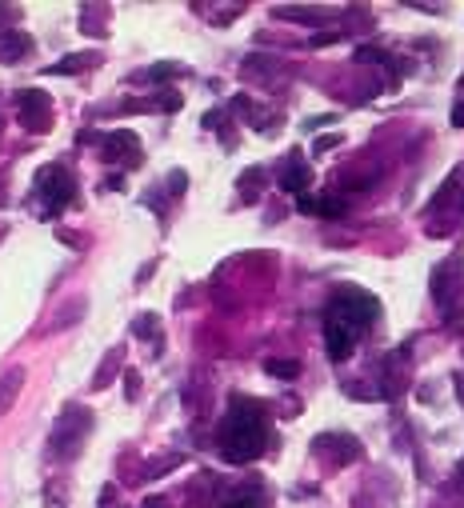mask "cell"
Instances as JSON below:
<instances>
[{
  "label": "cell",
  "mask_w": 464,
  "mask_h": 508,
  "mask_svg": "<svg viewBox=\"0 0 464 508\" xmlns=\"http://www.w3.org/2000/svg\"><path fill=\"white\" fill-rule=\"evenodd\" d=\"M181 64H172V61H164V64H152V68H144V81H168V76H181Z\"/></svg>",
  "instance_id": "cell-14"
},
{
  "label": "cell",
  "mask_w": 464,
  "mask_h": 508,
  "mask_svg": "<svg viewBox=\"0 0 464 508\" xmlns=\"http://www.w3.org/2000/svg\"><path fill=\"white\" fill-rule=\"evenodd\" d=\"M56 240H61V244H81V236H76V233H64V228H61V233H56Z\"/></svg>",
  "instance_id": "cell-23"
},
{
  "label": "cell",
  "mask_w": 464,
  "mask_h": 508,
  "mask_svg": "<svg viewBox=\"0 0 464 508\" xmlns=\"http://www.w3.org/2000/svg\"><path fill=\"white\" fill-rule=\"evenodd\" d=\"M221 457L228 464H248L264 452V417L261 405H232V412L221 425Z\"/></svg>",
  "instance_id": "cell-1"
},
{
  "label": "cell",
  "mask_w": 464,
  "mask_h": 508,
  "mask_svg": "<svg viewBox=\"0 0 464 508\" xmlns=\"http://www.w3.org/2000/svg\"><path fill=\"white\" fill-rule=\"evenodd\" d=\"M4 200H9V196H4V188H0V208H4Z\"/></svg>",
  "instance_id": "cell-25"
},
{
  "label": "cell",
  "mask_w": 464,
  "mask_h": 508,
  "mask_svg": "<svg viewBox=\"0 0 464 508\" xmlns=\"http://www.w3.org/2000/svg\"><path fill=\"white\" fill-rule=\"evenodd\" d=\"M356 61L376 64V61H388V52H380V49H356Z\"/></svg>",
  "instance_id": "cell-17"
},
{
  "label": "cell",
  "mask_w": 464,
  "mask_h": 508,
  "mask_svg": "<svg viewBox=\"0 0 464 508\" xmlns=\"http://www.w3.org/2000/svg\"><path fill=\"white\" fill-rule=\"evenodd\" d=\"M136 392H141V376H136V372H128V376H124V397H128V400H136Z\"/></svg>",
  "instance_id": "cell-19"
},
{
  "label": "cell",
  "mask_w": 464,
  "mask_h": 508,
  "mask_svg": "<svg viewBox=\"0 0 464 508\" xmlns=\"http://www.w3.org/2000/svg\"><path fill=\"white\" fill-rule=\"evenodd\" d=\"M144 508H164V500H156V497H152V500H144Z\"/></svg>",
  "instance_id": "cell-24"
},
{
  "label": "cell",
  "mask_w": 464,
  "mask_h": 508,
  "mask_svg": "<svg viewBox=\"0 0 464 508\" xmlns=\"http://www.w3.org/2000/svg\"><path fill=\"white\" fill-rule=\"evenodd\" d=\"M96 64H101L96 52H72L61 64H49V76H72V72H89V68H96Z\"/></svg>",
  "instance_id": "cell-9"
},
{
  "label": "cell",
  "mask_w": 464,
  "mask_h": 508,
  "mask_svg": "<svg viewBox=\"0 0 464 508\" xmlns=\"http://www.w3.org/2000/svg\"><path fill=\"white\" fill-rule=\"evenodd\" d=\"M21 388H24V368H9V372L0 376V417L4 412H12V405H16V397H21Z\"/></svg>",
  "instance_id": "cell-7"
},
{
  "label": "cell",
  "mask_w": 464,
  "mask_h": 508,
  "mask_svg": "<svg viewBox=\"0 0 464 508\" xmlns=\"http://www.w3.org/2000/svg\"><path fill=\"white\" fill-rule=\"evenodd\" d=\"M36 193L44 196V213L56 216L64 204H72V176L64 173L61 164H49L36 173Z\"/></svg>",
  "instance_id": "cell-3"
},
{
  "label": "cell",
  "mask_w": 464,
  "mask_h": 508,
  "mask_svg": "<svg viewBox=\"0 0 464 508\" xmlns=\"http://www.w3.org/2000/svg\"><path fill=\"white\" fill-rule=\"evenodd\" d=\"M16 112H21V124L29 128V133H49V128H52V101H49V92H41V88L21 92Z\"/></svg>",
  "instance_id": "cell-4"
},
{
  "label": "cell",
  "mask_w": 464,
  "mask_h": 508,
  "mask_svg": "<svg viewBox=\"0 0 464 508\" xmlns=\"http://www.w3.org/2000/svg\"><path fill=\"white\" fill-rule=\"evenodd\" d=\"M184 184H188V176H184L181 168H176V173L168 176V193H172V196H181V193H184Z\"/></svg>",
  "instance_id": "cell-18"
},
{
  "label": "cell",
  "mask_w": 464,
  "mask_h": 508,
  "mask_svg": "<svg viewBox=\"0 0 464 508\" xmlns=\"http://www.w3.org/2000/svg\"><path fill=\"white\" fill-rule=\"evenodd\" d=\"M92 428V412L81 405H69L64 408V417L56 420V428H52V457H76L84 444V437H89Z\"/></svg>",
  "instance_id": "cell-2"
},
{
  "label": "cell",
  "mask_w": 464,
  "mask_h": 508,
  "mask_svg": "<svg viewBox=\"0 0 464 508\" xmlns=\"http://www.w3.org/2000/svg\"><path fill=\"white\" fill-rule=\"evenodd\" d=\"M16 16H21V9H16V4H0V24H12Z\"/></svg>",
  "instance_id": "cell-20"
},
{
  "label": "cell",
  "mask_w": 464,
  "mask_h": 508,
  "mask_svg": "<svg viewBox=\"0 0 464 508\" xmlns=\"http://www.w3.org/2000/svg\"><path fill=\"white\" fill-rule=\"evenodd\" d=\"M453 124H456V128H464V101H456V108H453Z\"/></svg>",
  "instance_id": "cell-22"
},
{
  "label": "cell",
  "mask_w": 464,
  "mask_h": 508,
  "mask_svg": "<svg viewBox=\"0 0 464 508\" xmlns=\"http://www.w3.org/2000/svg\"><path fill=\"white\" fill-rule=\"evenodd\" d=\"M264 500H261V492H244V497H232V500H224L221 508H261Z\"/></svg>",
  "instance_id": "cell-16"
},
{
  "label": "cell",
  "mask_w": 464,
  "mask_h": 508,
  "mask_svg": "<svg viewBox=\"0 0 464 508\" xmlns=\"http://www.w3.org/2000/svg\"><path fill=\"white\" fill-rule=\"evenodd\" d=\"M156 328H161V320H156L152 313H144L141 320H132V332L136 336H156Z\"/></svg>",
  "instance_id": "cell-15"
},
{
  "label": "cell",
  "mask_w": 464,
  "mask_h": 508,
  "mask_svg": "<svg viewBox=\"0 0 464 508\" xmlns=\"http://www.w3.org/2000/svg\"><path fill=\"white\" fill-rule=\"evenodd\" d=\"M32 52V36L21 29H4L0 32V64H21Z\"/></svg>",
  "instance_id": "cell-6"
},
{
  "label": "cell",
  "mask_w": 464,
  "mask_h": 508,
  "mask_svg": "<svg viewBox=\"0 0 464 508\" xmlns=\"http://www.w3.org/2000/svg\"><path fill=\"white\" fill-rule=\"evenodd\" d=\"M121 356H124L121 348H112V352L104 356L101 368H96V376H92V388H104V385L112 380V376H116V368H121Z\"/></svg>",
  "instance_id": "cell-11"
},
{
  "label": "cell",
  "mask_w": 464,
  "mask_h": 508,
  "mask_svg": "<svg viewBox=\"0 0 464 508\" xmlns=\"http://www.w3.org/2000/svg\"><path fill=\"white\" fill-rule=\"evenodd\" d=\"M336 144H341V136L333 133V136H321V141H316L313 148H316V153H328V148H336Z\"/></svg>",
  "instance_id": "cell-21"
},
{
  "label": "cell",
  "mask_w": 464,
  "mask_h": 508,
  "mask_svg": "<svg viewBox=\"0 0 464 508\" xmlns=\"http://www.w3.org/2000/svg\"><path fill=\"white\" fill-rule=\"evenodd\" d=\"M84 313H89V300H84V296H76V300H69V305L56 313V320H49V325H44V332H61V328H72Z\"/></svg>",
  "instance_id": "cell-10"
},
{
  "label": "cell",
  "mask_w": 464,
  "mask_h": 508,
  "mask_svg": "<svg viewBox=\"0 0 464 508\" xmlns=\"http://www.w3.org/2000/svg\"><path fill=\"white\" fill-rule=\"evenodd\" d=\"M261 184H264V168H248V173L236 181V188H244V200H253V196L261 193Z\"/></svg>",
  "instance_id": "cell-13"
},
{
  "label": "cell",
  "mask_w": 464,
  "mask_h": 508,
  "mask_svg": "<svg viewBox=\"0 0 464 508\" xmlns=\"http://www.w3.org/2000/svg\"><path fill=\"white\" fill-rule=\"evenodd\" d=\"M264 372L281 376V380H293V376H301V365H296V360H281V356H268V360H264Z\"/></svg>",
  "instance_id": "cell-12"
},
{
  "label": "cell",
  "mask_w": 464,
  "mask_h": 508,
  "mask_svg": "<svg viewBox=\"0 0 464 508\" xmlns=\"http://www.w3.org/2000/svg\"><path fill=\"white\" fill-rule=\"evenodd\" d=\"M308 184H313L308 164H301V156H293V161L284 164V173H281V188H284V193H304Z\"/></svg>",
  "instance_id": "cell-8"
},
{
  "label": "cell",
  "mask_w": 464,
  "mask_h": 508,
  "mask_svg": "<svg viewBox=\"0 0 464 508\" xmlns=\"http://www.w3.org/2000/svg\"><path fill=\"white\" fill-rule=\"evenodd\" d=\"M104 161H124V164H141V141H136V133H128V128H116V133L104 136Z\"/></svg>",
  "instance_id": "cell-5"
}]
</instances>
